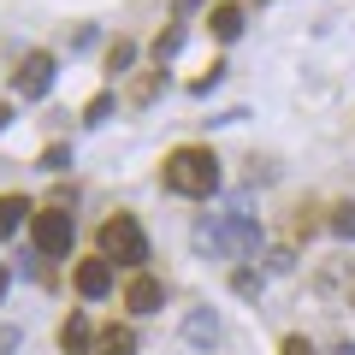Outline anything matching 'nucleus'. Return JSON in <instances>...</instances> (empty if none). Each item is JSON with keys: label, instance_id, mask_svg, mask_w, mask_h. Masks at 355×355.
<instances>
[{"label": "nucleus", "instance_id": "f257e3e1", "mask_svg": "<svg viewBox=\"0 0 355 355\" xmlns=\"http://www.w3.org/2000/svg\"><path fill=\"white\" fill-rule=\"evenodd\" d=\"M190 243H196V254H207V261L261 254V219L249 214V202H237L231 214H207V219H196Z\"/></svg>", "mask_w": 355, "mask_h": 355}, {"label": "nucleus", "instance_id": "f03ea898", "mask_svg": "<svg viewBox=\"0 0 355 355\" xmlns=\"http://www.w3.org/2000/svg\"><path fill=\"white\" fill-rule=\"evenodd\" d=\"M166 190H172V196H190V202L214 196L219 190V154L202 148V142L172 148V154H166Z\"/></svg>", "mask_w": 355, "mask_h": 355}, {"label": "nucleus", "instance_id": "7ed1b4c3", "mask_svg": "<svg viewBox=\"0 0 355 355\" xmlns=\"http://www.w3.org/2000/svg\"><path fill=\"white\" fill-rule=\"evenodd\" d=\"M101 254L113 266H142V261H148V237H142V225L130 214H113L101 225Z\"/></svg>", "mask_w": 355, "mask_h": 355}, {"label": "nucleus", "instance_id": "20e7f679", "mask_svg": "<svg viewBox=\"0 0 355 355\" xmlns=\"http://www.w3.org/2000/svg\"><path fill=\"white\" fill-rule=\"evenodd\" d=\"M30 243H36V254H71V214L65 207H42L30 219Z\"/></svg>", "mask_w": 355, "mask_h": 355}, {"label": "nucleus", "instance_id": "39448f33", "mask_svg": "<svg viewBox=\"0 0 355 355\" xmlns=\"http://www.w3.org/2000/svg\"><path fill=\"white\" fill-rule=\"evenodd\" d=\"M53 77H60V65H53V53H24V65H18L12 71V89L18 95H24V101H42V95H48L53 89Z\"/></svg>", "mask_w": 355, "mask_h": 355}, {"label": "nucleus", "instance_id": "423d86ee", "mask_svg": "<svg viewBox=\"0 0 355 355\" xmlns=\"http://www.w3.org/2000/svg\"><path fill=\"white\" fill-rule=\"evenodd\" d=\"M160 302H166V284L154 279V272H137V279L125 284V308L130 314H160Z\"/></svg>", "mask_w": 355, "mask_h": 355}, {"label": "nucleus", "instance_id": "0eeeda50", "mask_svg": "<svg viewBox=\"0 0 355 355\" xmlns=\"http://www.w3.org/2000/svg\"><path fill=\"white\" fill-rule=\"evenodd\" d=\"M178 331H184L190 349H214V343H219V314H214V308H190Z\"/></svg>", "mask_w": 355, "mask_h": 355}, {"label": "nucleus", "instance_id": "6e6552de", "mask_svg": "<svg viewBox=\"0 0 355 355\" xmlns=\"http://www.w3.org/2000/svg\"><path fill=\"white\" fill-rule=\"evenodd\" d=\"M107 291H113V261H107V254H95V261H83V266H77V296L101 302Z\"/></svg>", "mask_w": 355, "mask_h": 355}, {"label": "nucleus", "instance_id": "1a4fd4ad", "mask_svg": "<svg viewBox=\"0 0 355 355\" xmlns=\"http://www.w3.org/2000/svg\"><path fill=\"white\" fill-rule=\"evenodd\" d=\"M60 349L65 355H95V326H89V314H71L60 326Z\"/></svg>", "mask_w": 355, "mask_h": 355}, {"label": "nucleus", "instance_id": "9d476101", "mask_svg": "<svg viewBox=\"0 0 355 355\" xmlns=\"http://www.w3.org/2000/svg\"><path fill=\"white\" fill-rule=\"evenodd\" d=\"M207 30H214V42H237L243 36V6H214L207 12Z\"/></svg>", "mask_w": 355, "mask_h": 355}, {"label": "nucleus", "instance_id": "9b49d317", "mask_svg": "<svg viewBox=\"0 0 355 355\" xmlns=\"http://www.w3.org/2000/svg\"><path fill=\"white\" fill-rule=\"evenodd\" d=\"M184 36H190L184 24H166L160 36H154V65H160V71H166V65L178 60V53H184Z\"/></svg>", "mask_w": 355, "mask_h": 355}, {"label": "nucleus", "instance_id": "f8f14e48", "mask_svg": "<svg viewBox=\"0 0 355 355\" xmlns=\"http://www.w3.org/2000/svg\"><path fill=\"white\" fill-rule=\"evenodd\" d=\"M95 355H137V331L130 326H107L95 338Z\"/></svg>", "mask_w": 355, "mask_h": 355}, {"label": "nucleus", "instance_id": "ddd939ff", "mask_svg": "<svg viewBox=\"0 0 355 355\" xmlns=\"http://www.w3.org/2000/svg\"><path fill=\"white\" fill-rule=\"evenodd\" d=\"M24 219H36V207H30L24 196H0V237H12Z\"/></svg>", "mask_w": 355, "mask_h": 355}, {"label": "nucleus", "instance_id": "4468645a", "mask_svg": "<svg viewBox=\"0 0 355 355\" xmlns=\"http://www.w3.org/2000/svg\"><path fill=\"white\" fill-rule=\"evenodd\" d=\"M261 284H266V272H254V266H237V272H231V291H237L243 302H261Z\"/></svg>", "mask_w": 355, "mask_h": 355}, {"label": "nucleus", "instance_id": "2eb2a0df", "mask_svg": "<svg viewBox=\"0 0 355 355\" xmlns=\"http://www.w3.org/2000/svg\"><path fill=\"white\" fill-rule=\"evenodd\" d=\"M130 65H137V42H125V36H119L113 48H107V71H113V77H125Z\"/></svg>", "mask_w": 355, "mask_h": 355}, {"label": "nucleus", "instance_id": "dca6fc26", "mask_svg": "<svg viewBox=\"0 0 355 355\" xmlns=\"http://www.w3.org/2000/svg\"><path fill=\"white\" fill-rule=\"evenodd\" d=\"M113 107H119V95H95V101L83 107V125L95 130V125H107V119H113Z\"/></svg>", "mask_w": 355, "mask_h": 355}, {"label": "nucleus", "instance_id": "f3484780", "mask_svg": "<svg viewBox=\"0 0 355 355\" xmlns=\"http://www.w3.org/2000/svg\"><path fill=\"white\" fill-rule=\"evenodd\" d=\"M331 237H343V243L355 237V202H338V207H331Z\"/></svg>", "mask_w": 355, "mask_h": 355}, {"label": "nucleus", "instance_id": "a211bd4d", "mask_svg": "<svg viewBox=\"0 0 355 355\" xmlns=\"http://www.w3.org/2000/svg\"><path fill=\"white\" fill-rule=\"evenodd\" d=\"M219 83H225V65L214 60V65H207V71H202V77H196V83H190V95H214Z\"/></svg>", "mask_w": 355, "mask_h": 355}, {"label": "nucleus", "instance_id": "6ab92c4d", "mask_svg": "<svg viewBox=\"0 0 355 355\" xmlns=\"http://www.w3.org/2000/svg\"><path fill=\"white\" fill-rule=\"evenodd\" d=\"M42 172H71V148H65V142H53V148L42 154Z\"/></svg>", "mask_w": 355, "mask_h": 355}, {"label": "nucleus", "instance_id": "aec40b11", "mask_svg": "<svg viewBox=\"0 0 355 355\" xmlns=\"http://www.w3.org/2000/svg\"><path fill=\"white\" fill-rule=\"evenodd\" d=\"M291 266H296L291 249H266V272H291Z\"/></svg>", "mask_w": 355, "mask_h": 355}, {"label": "nucleus", "instance_id": "412c9836", "mask_svg": "<svg viewBox=\"0 0 355 355\" xmlns=\"http://www.w3.org/2000/svg\"><path fill=\"white\" fill-rule=\"evenodd\" d=\"M279 355H320V349H314L308 338H284V343H279Z\"/></svg>", "mask_w": 355, "mask_h": 355}, {"label": "nucleus", "instance_id": "4be33fe9", "mask_svg": "<svg viewBox=\"0 0 355 355\" xmlns=\"http://www.w3.org/2000/svg\"><path fill=\"white\" fill-rule=\"evenodd\" d=\"M18 343H24V331H18V326H0V355H12Z\"/></svg>", "mask_w": 355, "mask_h": 355}, {"label": "nucleus", "instance_id": "5701e85b", "mask_svg": "<svg viewBox=\"0 0 355 355\" xmlns=\"http://www.w3.org/2000/svg\"><path fill=\"white\" fill-rule=\"evenodd\" d=\"M95 42H101V30H95V24H83V30H77V36H71V48L83 53V48H95Z\"/></svg>", "mask_w": 355, "mask_h": 355}, {"label": "nucleus", "instance_id": "b1692460", "mask_svg": "<svg viewBox=\"0 0 355 355\" xmlns=\"http://www.w3.org/2000/svg\"><path fill=\"white\" fill-rule=\"evenodd\" d=\"M6 284H12V272H6V261H0V302H6Z\"/></svg>", "mask_w": 355, "mask_h": 355}, {"label": "nucleus", "instance_id": "393cba45", "mask_svg": "<svg viewBox=\"0 0 355 355\" xmlns=\"http://www.w3.org/2000/svg\"><path fill=\"white\" fill-rule=\"evenodd\" d=\"M196 6H202V0H178V12H196Z\"/></svg>", "mask_w": 355, "mask_h": 355}, {"label": "nucleus", "instance_id": "a878e982", "mask_svg": "<svg viewBox=\"0 0 355 355\" xmlns=\"http://www.w3.org/2000/svg\"><path fill=\"white\" fill-rule=\"evenodd\" d=\"M6 125H12V107H0V130H6Z\"/></svg>", "mask_w": 355, "mask_h": 355}, {"label": "nucleus", "instance_id": "bb28decb", "mask_svg": "<svg viewBox=\"0 0 355 355\" xmlns=\"http://www.w3.org/2000/svg\"><path fill=\"white\" fill-rule=\"evenodd\" d=\"M338 355H355V343H338Z\"/></svg>", "mask_w": 355, "mask_h": 355}, {"label": "nucleus", "instance_id": "cd10ccee", "mask_svg": "<svg viewBox=\"0 0 355 355\" xmlns=\"http://www.w3.org/2000/svg\"><path fill=\"white\" fill-rule=\"evenodd\" d=\"M349 308H355V296H349Z\"/></svg>", "mask_w": 355, "mask_h": 355}]
</instances>
